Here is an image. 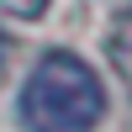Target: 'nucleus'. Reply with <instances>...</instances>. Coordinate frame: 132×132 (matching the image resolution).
Returning <instances> with one entry per match:
<instances>
[{
    "instance_id": "3",
    "label": "nucleus",
    "mask_w": 132,
    "mask_h": 132,
    "mask_svg": "<svg viewBox=\"0 0 132 132\" xmlns=\"http://www.w3.org/2000/svg\"><path fill=\"white\" fill-rule=\"evenodd\" d=\"M48 11V0H0V16H16V21H37Z\"/></svg>"
},
{
    "instance_id": "1",
    "label": "nucleus",
    "mask_w": 132,
    "mask_h": 132,
    "mask_svg": "<svg viewBox=\"0 0 132 132\" xmlns=\"http://www.w3.org/2000/svg\"><path fill=\"white\" fill-rule=\"evenodd\" d=\"M106 116V85L79 53L53 48L21 85V122L27 132H95Z\"/></svg>"
},
{
    "instance_id": "2",
    "label": "nucleus",
    "mask_w": 132,
    "mask_h": 132,
    "mask_svg": "<svg viewBox=\"0 0 132 132\" xmlns=\"http://www.w3.org/2000/svg\"><path fill=\"white\" fill-rule=\"evenodd\" d=\"M106 53H111V69L122 74L127 95H132V11H122L111 27V37H106Z\"/></svg>"
}]
</instances>
